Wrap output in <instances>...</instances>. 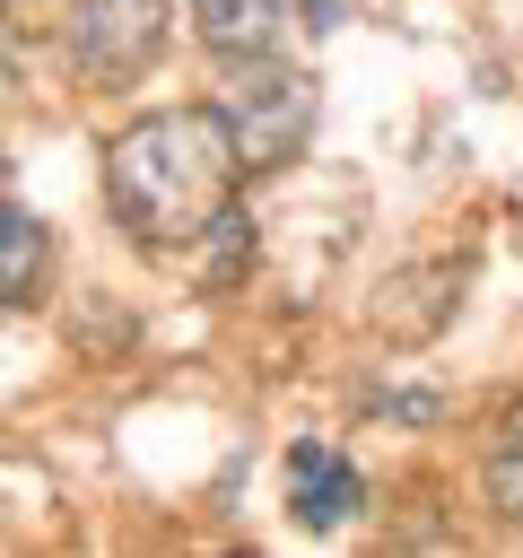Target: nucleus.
Returning a JSON list of instances; mask_svg holds the SVG:
<instances>
[{
	"instance_id": "4",
	"label": "nucleus",
	"mask_w": 523,
	"mask_h": 558,
	"mask_svg": "<svg viewBox=\"0 0 523 558\" xmlns=\"http://www.w3.org/2000/svg\"><path fill=\"white\" fill-rule=\"evenodd\" d=\"M357 506H366V480H357V462L340 445H314V436L288 445V514L305 532H340Z\"/></svg>"
},
{
	"instance_id": "2",
	"label": "nucleus",
	"mask_w": 523,
	"mask_h": 558,
	"mask_svg": "<svg viewBox=\"0 0 523 558\" xmlns=\"http://www.w3.org/2000/svg\"><path fill=\"white\" fill-rule=\"evenodd\" d=\"M218 122H227L244 174H279V166H296L305 140H314V78L288 70L279 52H244V61H227Z\"/></svg>"
},
{
	"instance_id": "3",
	"label": "nucleus",
	"mask_w": 523,
	"mask_h": 558,
	"mask_svg": "<svg viewBox=\"0 0 523 558\" xmlns=\"http://www.w3.org/2000/svg\"><path fill=\"white\" fill-rule=\"evenodd\" d=\"M166 52V0H78L70 9V70L87 87H122Z\"/></svg>"
},
{
	"instance_id": "5",
	"label": "nucleus",
	"mask_w": 523,
	"mask_h": 558,
	"mask_svg": "<svg viewBox=\"0 0 523 558\" xmlns=\"http://www.w3.org/2000/svg\"><path fill=\"white\" fill-rule=\"evenodd\" d=\"M296 0H192V35L218 52V61H244V52H279Z\"/></svg>"
},
{
	"instance_id": "7",
	"label": "nucleus",
	"mask_w": 523,
	"mask_h": 558,
	"mask_svg": "<svg viewBox=\"0 0 523 558\" xmlns=\"http://www.w3.org/2000/svg\"><path fill=\"white\" fill-rule=\"evenodd\" d=\"M488 506L506 523H523V401L497 418V445H488Z\"/></svg>"
},
{
	"instance_id": "6",
	"label": "nucleus",
	"mask_w": 523,
	"mask_h": 558,
	"mask_svg": "<svg viewBox=\"0 0 523 558\" xmlns=\"http://www.w3.org/2000/svg\"><path fill=\"white\" fill-rule=\"evenodd\" d=\"M44 270H52V235H44V218L17 201V183L0 166V305H35Z\"/></svg>"
},
{
	"instance_id": "1",
	"label": "nucleus",
	"mask_w": 523,
	"mask_h": 558,
	"mask_svg": "<svg viewBox=\"0 0 523 558\" xmlns=\"http://www.w3.org/2000/svg\"><path fill=\"white\" fill-rule=\"evenodd\" d=\"M235 140L218 122V105H174V113H139L105 140V209L131 244H200L209 218L235 192Z\"/></svg>"
}]
</instances>
